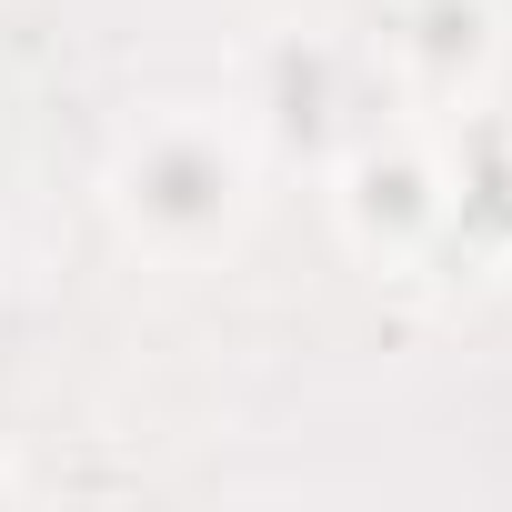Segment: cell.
<instances>
[{"mask_svg":"<svg viewBox=\"0 0 512 512\" xmlns=\"http://www.w3.org/2000/svg\"><path fill=\"white\" fill-rule=\"evenodd\" d=\"M251 131L221 111H151L111 151V221L161 262H211L251 221Z\"/></svg>","mask_w":512,"mask_h":512,"instance_id":"obj_1","label":"cell"},{"mask_svg":"<svg viewBox=\"0 0 512 512\" xmlns=\"http://www.w3.org/2000/svg\"><path fill=\"white\" fill-rule=\"evenodd\" d=\"M342 231L372 262H412L442 241V161L412 131H362L342 151Z\"/></svg>","mask_w":512,"mask_h":512,"instance_id":"obj_2","label":"cell"},{"mask_svg":"<svg viewBox=\"0 0 512 512\" xmlns=\"http://www.w3.org/2000/svg\"><path fill=\"white\" fill-rule=\"evenodd\" d=\"M382 51H392V81L412 101H462L472 111L492 61H502V11L492 0H392Z\"/></svg>","mask_w":512,"mask_h":512,"instance_id":"obj_3","label":"cell"},{"mask_svg":"<svg viewBox=\"0 0 512 512\" xmlns=\"http://www.w3.org/2000/svg\"><path fill=\"white\" fill-rule=\"evenodd\" d=\"M251 121L272 141H302V151H332L342 141V51L312 41V31H282L251 71Z\"/></svg>","mask_w":512,"mask_h":512,"instance_id":"obj_4","label":"cell"}]
</instances>
